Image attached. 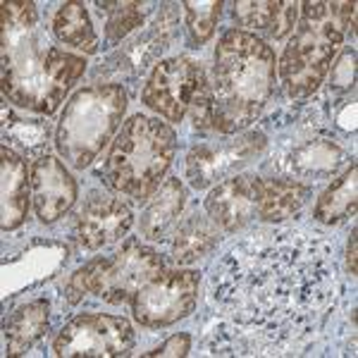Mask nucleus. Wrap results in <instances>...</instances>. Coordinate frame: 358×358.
Returning <instances> with one entry per match:
<instances>
[{"mask_svg":"<svg viewBox=\"0 0 358 358\" xmlns=\"http://www.w3.org/2000/svg\"><path fill=\"white\" fill-rule=\"evenodd\" d=\"M127 91L120 84L84 86L65 103L57 124V151L72 167L84 170L122 124Z\"/></svg>","mask_w":358,"mask_h":358,"instance_id":"nucleus-5","label":"nucleus"},{"mask_svg":"<svg viewBox=\"0 0 358 358\" xmlns=\"http://www.w3.org/2000/svg\"><path fill=\"white\" fill-rule=\"evenodd\" d=\"M163 268V258L153 248L129 241L113 256L96 258L79 268L69 277L65 296L69 303H79L86 294H94L108 303H122L153 282Z\"/></svg>","mask_w":358,"mask_h":358,"instance_id":"nucleus-7","label":"nucleus"},{"mask_svg":"<svg viewBox=\"0 0 358 358\" xmlns=\"http://www.w3.org/2000/svg\"><path fill=\"white\" fill-rule=\"evenodd\" d=\"M263 179L256 175H234L217 184L206 199V213L217 229L239 232L246 224L258 220Z\"/></svg>","mask_w":358,"mask_h":358,"instance_id":"nucleus-14","label":"nucleus"},{"mask_svg":"<svg viewBox=\"0 0 358 358\" xmlns=\"http://www.w3.org/2000/svg\"><path fill=\"white\" fill-rule=\"evenodd\" d=\"M177 136L165 122L146 115L129 117L98 170L103 184L129 199L146 201L172 165Z\"/></svg>","mask_w":358,"mask_h":358,"instance_id":"nucleus-4","label":"nucleus"},{"mask_svg":"<svg viewBox=\"0 0 358 358\" xmlns=\"http://www.w3.org/2000/svg\"><path fill=\"white\" fill-rule=\"evenodd\" d=\"M217 224L210 217L194 213L177 227L172 239V258L179 265H192L217 246Z\"/></svg>","mask_w":358,"mask_h":358,"instance_id":"nucleus-22","label":"nucleus"},{"mask_svg":"<svg viewBox=\"0 0 358 358\" xmlns=\"http://www.w3.org/2000/svg\"><path fill=\"white\" fill-rule=\"evenodd\" d=\"M275 89V53L246 31H227L215 50L213 129L239 134L261 117Z\"/></svg>","mask_w":358,"mask_h":358,"instance_id":"nucleus-3","label":"nucleus"},{"mask_svg":"<svg viewBox=\"0 0 358 358\" xmlns=\"http://www.w3.org/2000/svg\"><path fill=\"white\" fill-rule=\"evenodd\" d=\"M234 20L241 27L248 29H261V31H273L277 20L282 13V3L273 0H244V3H234Z\"/></svg>","mask_w":358,"mask_h":358,"instance_id":"nucleus-28","label":"nucleus"},{"mask_svg":"<svg viewBox=\"0 0 358 358\" xmlns=\"http://www.w3.org/2000/svg\"><path fill=\"white\" fill-rule=\"evenodd\" d=\"M346 160L349 155L337 141L327 136H313L301 143H294L287 151L282 167L299 179H327L337 175L346 165Z\"/></svg>","mask_w":358,"mask_h":358,"instance_id":"nucleus-17","label":"nucleus"},{"mask_svg":"<svg viewBox=\"0 0 358 358\" xmlns=\"http://www.w3.org/2000/svg\"><path fill=\"white\" fill-rule=\"evenodd\" d=\"M296 17H299V5L296 3H282V13H280V20H277L273 34L275 38H282L287 31H292L294 24H296Z\"/></svg>","mask_w":358,"mask_h":358,"instance_id":"nucleus-31","label":"nucleus"},{"mask_svg":"<svg viewBox=\"0 0 358 358\" xmlns=\"http://www.w3.org/2000/svg\"><path fill=\"white\" fill-rule=\"evenodd\" d=\"M346 265H349V275L356 277V229L351 232L349 248H346Z\"/></svg>","mask_w":358,"mask_h":358,"instance_id":"nucleus-32","label":"nucleus"},{"mask_svg":"<svg viewBox=\"0 0 358 358\" xmlns=\"http://www.w3.org/2000/svg\"><path fill=\"white\" fill-rule=\"evenodd\" d=\"M184 13H187V27L192 34V41L196 45H203L208 38L215 31V24L222 15V3L220 0H210V3H182Z\"/></svg>","mask_w":358,"mask_h":358,"instance_id":"nucleus-27","label":"nucleus"},{"mask_svg":"<svg viewBox=\"0 0 358 358\" xmlns=\"http://www.w3.org/2000/svg\"><path fill=\"white\" fill-rule=\"evenodd\" d=\"M310 199V187L299 179H263L258 220L282 222L299 215Z\"/></svg>","mask_w":358,"mask_h":358,"instance_id":"nucleus-21","label":"nucleus"},{"mask_svg":"<svg viewBox=\"0 0 358 358\" xmlns=\"http://www.w3.org/2000/svg\"><path fill=\"white\" fill-rule=\"evenodd\" d=\"M134 346L129 320L117 315L84 313L60 330L53 342L55 356H127Z\"/></svg>","mask_w":358,"mask_h":358,"instance_id":"nucleus-9","label":"nucleus"},{"mask_svg":"<svg viewBox=\"0 0 358 358\" xmlns=\"http://www.w3.org/2000/svg\"><path fill=\"white\" fill-rule=\"evenodd\" d=\"M3 94L15 106L53 115L69 86L86 69V60L50 45L34 3L5 0L3 5Z\"/></svg>","mask_w":358,"mask_h":358,"instance_id":"nucleus-2","label":"nucleus"},{"mask_svg":"<svg viewBox=\"0 0 358 358\" xmlns=\"http://www.w3.org/2000/svg\"><path fill=\"white\" fill-rule=\"evenodd\" d=\"M268 138L263 131H239V134L194 146L187 155V179L194 189H208L229 179L248 163L263 155Z\"/></svg>","mask_w":358,"mask_h":358,"instance_id":"nucleus-8","label":"nucleus"},{"mask_svg":"<svg viewBox=\"0 0 358 358\" xmlns=\"http://www.w3.org/2000/svg\"><path fill=\"white\" fill-rule=\"evenodd\" d=\"M346 27L337 3H303L301 20L280 60V77L289 98L315 94L344 41Z\"/></svg>","mask_w":358,"mask_h":358,"instance_id":"nucleus-6","label":"nucleus"},{"mask_svg":"<svg viewBox=\"0 0 358 358\" xmlns=\"http://www.w3.org/2000/svg\"><path fill=\"white\" fill-rule=\"evenodd\" d=\"M354 82H356V50L346 48L332 69L330 86L332 89H349V86H354Z\"/></svg>","mask_w":358,"mask_h":358,"instance_id":"nucleus-29","label":"nucleus"},{"mask_svg":"<svg viewBox=\"0 0 358 358\" xmlns=\"http://www.w3.org/2000/svg\"><path fill=\"white\" fill-rule=\"evenodd\" d=\"M53 34L60 43L84 53H98V36L84 3H62L53 17Z\"/></svg>","mask_w":358,"mask_h":358,"instance_id":"nucleus-24","label":"nucleus"},{"mask_svg":"<svg viewBox=\"0 0 358 358\" xmlns=\"http://www.w3.org/2000/svg\"><path fill=\"white\" fill-rule=\"evenodd\" d=\"M0 196H3V232L17 229L27 220L29 199H31V179L27 175L24 160L13 148H0Z\"/></svg>","mask_w":358,"mask_h":358,"instance_id":"nucleus-18","label":"nucleus"},{"mask_svg":"<svg viewBox=\"0 0 358 358\" xmlns=\"http://www.w3.org/2000/svg\"><path fill=\"white\" fill-rule=\"evenodd\" d=\"M98 13H106V41L108 45L120 43L124 36H129L136 27L143 24L146 13L141 3H96Z\"/></svg>","mask_w":358,"mask_h":358,"instance_id":"nucleus-25","label":"nucleus"},{"mask_svg":"<svg viewBox=\"0 0 358 358\" xmlns=\"http://www.w3.org/2000/svg\"><path fill=\"white\" fill-rule=\"evenodd\" d=\"M50 325V301H27L5 317V356L27 354Z\"/></svg>","mask_w":358,"mask_h":358,"instance_id":"nucleus-19","label":"nucleus"},{"mask_svg":"<svg viewBox=\"0 0 358 358\" xmlns=\"http://www.w3.org/2000/svg\"><path fill=\"white\" fill-rule=\"evenodd\" d=\"M358 206V170L351 163L349 170L339 179H334L332 187L317 199L315 220L322 224H337L346 217L356 215Z\"/></svg>","mask_w":358,"mask_h":358,"instance_id":"nucleus-23","label":"nucleus"},{"mask_svg":"<svg viewBox=\"0 0 358 358\" xmlns=\"http://www.w3.org/2000/svg\"><path fill=\"white\" fill-rule=\"evenodd\" d=\"M177 5H163L155 24L143 31L141 36L131 38L129 43L122 45V50H117L113 57H108L98 74L103 77H117V79H129L136 82L148 65L163 53L165 48H170L172 38L177 36Z\"/></svg>","mask_w":358,"mask_h":358,"instance_id":"nucleus-12","label":"nucleus"},{"mask_svg":"<svg viewBox=\"0 0 358 358\" xmlns=\"http://www.w3.org/2000/svg\"><path fill=\"white\" fill-rule=\"evenodd\" d=\"M201 277L194 270L160 273L134 296V317L143 327H167L194 310Z\"/></svg>","mask_w":358,"mask_h":358,"instance_id":"nucleus-11","label":"nucleus"},{"mask_svg":"<svg viewBox=\"0 0 358 358\" xmlns=\"http://www.w3.org/2000/svg\"><path fill=\"white\" fill-rule=\"evenodd\" d=\"M5 138H10L20 148H24L27 153H36L38 148H43L48 143L50 136V124L45 120H24L8 115L5 117Z\"/></svg>","mask_w":358,"mask_h":358,"instance_id":"nucleus-26","label":"nucleus"},{"mask_svg":"<svg viewBox=\"0 0 358 358\" xmlns=\"http://www.w3.org/2000/svg\"><path fill=\"white\" fill-rule=\"evenodd\" d=\"M189 349H192V337L189 334H175L155 351H148V356H187Z\"/></svg>","mask_w":358,"mask_h":358,"instance_id":"nucleus-30","label":"nucleus"},{"mask_svg":"<svg viewBox=\"0 0 358 358\" xmlns=\"http://www.w3.org/2000/svg\"><path fill=\"white\" fill-rule=\"evenodd\" d=\"M334 248L317 234L258 232L229 248L210 277V303L263 356L296 354L330 308Z\"/></svg>","mask_w":358,"mask_h":358,"instance_id":"nucleus-1","label":"nucleus"},{"mask_svg":"<svg viewBox=\"0 0 358 358\" xmlns=\"http://www.w3.org/2000/svg\"><path fill=\"white\" fill-rule=\"evenodd\" d=\"M184 201H187V192L182 182L177 177L167 179L141 213V234L151 241H163L182 215Z\"/></svg>","mask_w":358,"mask_h":358,"instance_id":"nucleus-20","label":"nucleus"},{"mask_svg":"<svg viewBox=\"0 0 358 358\" xmlns=\"http://www.w3.org/2000/svg\"><path fill=\"white\" fill-rule=\"evenodd\" d=\"M69 258V248L55 239H34L3 261V294L13 296L17 292L34 289L53 280Z\"/></svg>","mask_w":358,"mask_h":358,"instance_id":"nucleus-13","label":"nucleus"},{"mask_svg":"<svg viewBox=\"0 0 358 358\" xmlns=\"http://www.w3.org/2000/svg\"><path fill=\"white\" fill-rule=\"evenodd\" d=\"M31 203L41 222H55L77 201V182L53 155H38L29 167Z\"/></svg>","mask_w":358,"mask_h":358,"instance_id":"nucleus-16","label":"nucleus"},{"mask_svg":"<svg viewBox=\"0 0 358 358\" xmlns=\"http://www.w3.org/2000/svg\"><path fill=\"white\" fill-rule=\"evenodd\" d=\"M134 224V213L120 199L94 192L77 215V239L89 251L120 241Z\"/></svg>","mask_w":358,"mask_h":358,"instance_id":"nucleus-15","label":"nucleus"},{"mask_svg":"<svg viewBox=\"0 0 358 358\" xmlns=\"http://www.w3.org/2000/svg\"><path fill=\"white\" fill-rule=\"evenodd\" d=\"M208 82L206 72L199 62L187 57H170L153 69L141 103L155 110L167 122H182L192 110L196 96Z\"/></svg>","mask_w":358,"mask_h":358,"instance_id":"nucleus-10","label":"nucleus"}]
</instances>
